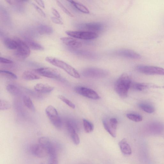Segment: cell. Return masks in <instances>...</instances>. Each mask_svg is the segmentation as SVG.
Masks as SVG:
<instances>
[{"label":"cell","instance_id":"obj_1","mask_svg":"<svg viewBox=\"0 0 164 164\" xmlns=\"http://www.w3.org/2000/svg\"><path fill=\"white\" fill-rule=\"evenodd\" d=\"M132 83L131 79L128 75L123 74L116 82L115 90L120 97L125 98L127 96Z\"/></svg>","mask_w":164,"mask_h":164},{"label":"cell","instance_id":"obj_2","mask_svg":"<svg viewBox=\"0 0 164 164\" xmlns=\"http://www.w3.org/2000/svg\"><path fill=\"white\" fill-rule=\"evenodd\" d=\"M45 59L47 62L63 70L73 77L76 78H80V76L78 71L65 62L52 57H47Z\"/></svg>","mask_w":164,"mask_h":164},{"label":"cell","instance_id":"obj_3","mask_svg":"<svg viewBox=\"0 0 164 164\" xmlns=\"http://www.w3.org/2000/svg\"><path fill=\"white\" fill-rule=\"evenodd\" d=\"M45 112L54 127L58 129L62 128V121L55 107L50 105L46 108Z\"/></svg>","mask_w":164,"mask_h":164},{"label":"cell","instance_id":"obj_4","mask_svg":"<svg viewBox=\"0 0 164 164\" xmlns=\"http://www.w3.org/2000/svg\"><path fill=\"white\" fill-rule=\"evenodd\" d=\"M82 74L86 77L93 78H103L106 77L108 72L106 70L95 67H89L84 69Z\"/></svg>","mask_w":164,"mask_h":164},{"label":"cell","instance_id":"obj_5","mask_svg":"<svg viewBox=\"0 0 164 164\" xmlns=\"http://www.w3.org/2000/svg\"><path fill=\"white\" fill-rule=\"evenodd\" d=\"M35 72L40 76L51 79H59L61 77L60 73L55 68L42 67L35 70Z\"/></svg>","mask_w":164,"mask_h":164},{"label":"cell","instance_id":"obj_6","mask_svg":"<svg viewBox=\"0 0 164 164\" xmlns=\"http://www.w3.org/2000/svg\"><path fill=\"white\" fill-rule=\"evenodd\" d=\"M18 43V47L15 52L16 56L19 58L25 59L30 55V49L26 43L19 38L15 37Z\"/></svg>","mask_w":164,"mask_h":164},{"label":"cell","instance_id":"obj_7","mask_svg":"<svg viewBox=\"0 0 164 164\" xmlns=\"http://www.w3.org/2000/svg\"><path fill=\"white\" fill-rule=\"evenodd\" d=\"M65 33L73 38L84 40L93 39L98 37L97 33L91 31H66Z\"/></svg>","mask_w":164,"mask_h":164},{"label":"cell","instance_id":"obj_8","mask_svg":"<svg viewBox=\"0 0 164 164\" xmlns=\"http://www.w3.org/2000/svg\"><path fill=\"white\" fill-rule=\"evenodd\" d=\"M136 69L140 72L147 75L164 76V69L162 68L144 65H138Z\"/></svg>","mask_w":164,"mask_h":164},{"label":"cell","instance_id":"obj_9","mask_svg":"<svg viewBox=\"0 0 164 164\" xmlns=\"http://www.w3.org/2000/svg\"><path fill=\"white\" fill-rule=\"evenodd\" d=\"M75 91L77 93L88 98L94 100L99 99L100 98L98 93L91 89L77 87L75 88Z\"/></svg>","mask_w":164,"mask_h":164},{"label":"cell","instance_id":"obj_10","mask_svg":"<svg viewBox=\"0 0 164 164\" xmlns=\"http://www.w3.org/2000/svg\"><path fill=\"white\" fill-rule=\"evenodd\" d=\"M115 55L133 59H139L141 56L138 53L131 50L121 49L114 52Z\"/></svg>","mask_w":164,"mask_h":164},{"label":"cell","instance_id":"obj_11","mask_svg":"<svg viewBox=\"0 0 164 164\" xmlns=\"http://www.w3.org/2000/svg\"><path fill=\"white\" fill-rule=\"evenodd\" d=\"M31 151L33 155L39 158H44L49 155L47 149L39 143L32 146Z\"/></svg>","mask_w":164,"mask_h":164},{"label":"cell","instance_id":"obj_12","mask_svg":"<svg viewBox=\"0 0 164 164\" xmlns=\"http://www.w3.org/2000/svg\"><path fill=\"white\" fill-rule=\"evenodd\" d=\"M62 42L72 49H76L82 46L81 43L77 39L73 38L63 37L60 38Z\"/></svg>","mask_w":164,"mask_h":164},{"label":"cell","instance_id":"obj_13","mask_svg":"<svg viewBox=\"0 0 164 164\" xmlns=\"http://www.w3.org/2000/svg\"><path fill=\"white\" fill-rule=\"evenodd\" d=\"M66 126L68 132L74 144L76 145H78L80 143V139L76 132V129L70 121H68L66 122Z\"/></svg>","mask_w":164,"mask_h":164},{"label":"cell","instance_id":"obj_14","mask_svg":"<svg viewBox=\"0 0 164 164\" xmlns=\"http://www.w3.org/2000/svg\"><path fill=\"white\" fill-rule=\"evenodd\" d=\"M34 89L35 91L39 93H48L53 91L54 88L48 84L39 83L34 87Z\"/></svg>","mask_w":164,"mask_h":164},{"label":"cell","instance_id":"obj_15","mask_svg":"<svg viewBox=\"0 0 164 164\" xmlns=\"http://www.w3.org/2000/svg\"><path fill=\"white\" fill-rule=\"evenodd\" d=\"M82 26L85 29L95 32V31H100L103 29L104 25L100 23L93 22L84 24Z\"/></svg>","mask_w":164,"mask_h":164},{"label":"cell","instance_id":"obj_16","mask_svg":"<svg viewBox=\"0 0 164 164\" xmlns=\"http://www.w3.org/2000/svg\"><path fill=\"white\" fill-rule=\"evenodd\" d=\"M131 87L134 90L140 91L147 88H160L158 86L153 84L140 83H132Z\"/></svg>","mask_w":164,"mask_h":164},{"label":"cell","instance_id":"obj_17","mask_svg":"<svg viewBox=\"0 0 164 164\" xmlns=\"http://www.w3.org/2000/svg\"><path fill=\"white\" fill-rule=\"evenodd\" d=\"M38 143L46 148L48 151L49 154L55 148L50 140L47 137H42L39 138L38 140Z\"/></svg>","mask_w":164,"mask_h":164},{"label":"cell","instance_id":"obj_18","mask_svg":"<svg viewBox=\"0 0 164 164\" xmlns=\"http://www.w3.org/2000/svg\"><path fill=\"white\" fill-rule=\"evenodd\" d=\"M119 145L121 151L123 154L126 155L132 154L131 148L125 139H123L120 141L119 142Z\"/></svg>","mask_w":164,"mask_h":164},{"label":"cell","instance_id":"obj_19","mask_svg":"<svg viewBox=\"0 0 164 164\" xmlns=\"http://www.w3.org/2000/svg\"><path fill=\"white\" fill-rule=\"evenodd\" d=\"M24 42L30 49L36 51H43L44 50V48L42 46L33 40L26 39Z\"/></svg>","mask_w":164,"mask_h":164},{"label":"cell","instance_id":"obj_20","mask_svg":"<svg viewBox=\"0 0 164 164\" xmlns=\"http://www.w3.org/2000/svg\"><path fill=\"white\" fill-rule=\"evenodd\" d=\"M5 46L7 48L10 50H16L18 47V43L14 38H6L4 41Z\"/></svg>","mask_w":164,"mask_h":164},{"label":"cell","instance_id":"obj_21","mask_svg":"<svg viewBox=\"0 0 164 164\" xmlns=\"http://www.w3.org/2000/svg\"><path fill=\"white\" fill-rule=\"evenodd\" d=\"M22 78L26 80H32L39 79L40 78L39 76L33 71L27 70L24 72L22 75Z\"/></svg>","mask_w":164,"mask_h":164},{"label":"cell","instance_id":"obj_22","mask_svg":"<svg viewBox=\"0 0 164 164\" xmlns=\"http://www.w3.org/2000/svg\"><path fill=\"white\" fill-rule=\"evenodd\" d=\"M39 33L41 35H50L54 32L52 27L47 25H41L38 28Z\"/></svg>","mask_w":164,"mask_h":164},{"label":"cell","instance_id":"obj_23","mask_svg":"<svg viewBox=\"0 0 164 164\" xmlns=\"http://www.w3.org/2000/svg\"><path fill=\"white\" fill-rule=\"evenodd\" d=\"M68 2L80 11L85 13H89L90 12L89 10L83 5L73 1H69Z\"/></svg>","mask_w":164,"mask_h":164},{"label":"cell","instance_id":"obj_24","mask_svg":"<svg viewBox=\"0 0 164 164\" xmlns=\"http://www.w3.org/2000/svg\"><path fill=\"white\" fill-rule=\"evenodd\" d=\"M103 125L106 131L114 138L116 137V130L114 129L109 124V121L104 120L103 121Z\"/></svg>","mask_w":164,"mask_h":164},{"label":"cell","instance_id":"obj_25","mask_svg":"<svg viewBox=\"0 0 164 164\" xmlns=\"http://www.w3.org/2000/svg\"><path fill=\"white\" fill-rule=\"evenodd\" d=\"M23 102L25 106L32 111H35V108L31 99L28 96H24L23 98Z\"/></svg>","mask_w":164,"mask_h":164},{"label":"cell","instance_id":"obj_26","mask_svg":"<svg viewBox=\"0 0 164 164\" xmlns=\"http://www.w3.org/2000/svg\"><path fill=\"white\" fill-rule=\"evenodd\" d=\"M139 106L142 110L148 114H152L155 111V109L151 105L146 103H140Z\"/></svg>","mask_w":164,"mask_h":164},{"label":"cell","instance_id":"obj_27","mask_svg":"<svg viewBox=\"0 0 164 164\" xmlns=\"http://www.w3.org/2000/svg\"><path fill=\"white\" fill-rule=\"evenodd\" d=\"M83 121L85 132L87 133L92 132L94 129V125L92 123L85 119H84Z\"/></svg>","mask_w":164,"mask_h":164},{"label":"cell","instance_id":"obj_28","mask_svg":"<svg viewBox=\"0 0 164 164\" xmlns=\"http://www.w3.org/2000/svg\"><path fill=\"white\" fill-rule=\"evenodd\" d=\"M72 49L73 52L80 56L91 58H94L95 57V54L90 52L76 50V49Z\"/></svg>","mask_w":164,"mask_h":164},{"label":"cell","instance_id":"obj_29","mask_svg":"<svg viewBox=\"0 0 164 164\" xmlns=\"http://www.w3.org/2000/svg\"><path fill=\"white\" fill-rule=\"evenodd\" d=\"M0 74L1 76L6 78L13 80H16L17 79V77L16 75L8 71L1 70L0 71Z\"/></svg>","mask_w":164,"mask_h":164},{"label":"cell","instance_id":"obj_30","mask_svg":"<svg viewBox=\"0 0 164 164\" xmlns=\"http://www.w3.org/2000/svg\"><path fill=\"white\" fill-rule=\"evenodd\" d=\"M50 158L47 164H58L56 150H54L49 155Z\"/></svg>","mask_w":164,"mask_h":164},{"label":"cell","instance_id":"obj_31","mask_svg":"<svg viewBox=\"0 0 164 164\" xmlns=\"http://www.w3.org/2000/svg\"><path fill=\"white\" fill-rule=\"evenodd\" d=\"M6 89L9 93L13 95H18L20 92L19 88L13 84H9L6 86Z\"/></svg>","mask_w":164,"mask_h":164},{"label":"cell","instance_id":"obj_32","mask_svg":"<svg viewBox=\"0 0 164 164\" xmlns=\"http://www.w3.org/2000/svg\"><path fill=\"white\" fill-rule=\"evenodd\" d=\"M127 117L133 121L139 122L143 120V118L140 115L134 114H129L127 115Z\"/></svg>","mask_w":164,"mask_h":164},{"label":"cell","instance_id":"obj_33","mask_svg":"<svg viewBox=\"0 0 164 164\" xmlns=\"http://www.w3.org/2000/svg\"><path fill=\"white\" fill-rule=\"evenodd\" d=\"M11 107L10 104L7 101L1 99L0 100V109L2 110H8Z\"/></svg>","mask_w":164,"mask_h":164},{"label":"cell","instance_id":"obj_34","mask_svg":"<svg viewBox=\"0 0 164 164\" xmlns=\"http://www.w3.org/2000/svg\"><path fill=\"white\" fill-rule=\"evenodd\" d=\"M58 97L59 99L65 102L66 104L71 108L74 109L76 107V106H75V105L73 102L63 96V95H58Z\"/></svg>","mask_w":164,"mask_h":164},{"label":"cell","instance_id":"obj_35","mask_svg":"<svg viewBox=\"0 0 164 164\" xmlns=\"http://www.w3.org/2000/svg\"><path fill=\"white\" fill-rule=\"evenodd\" d=\"M57 3L58 6L59 7L60 9L66 13V14L70 17H73V15L69 10H68L59 1H56Z\"/></svg>","mask_w":164,"mask_h":164},{"label":"cell","instance_id":"obj_36","mask_svg":"<svg viewBox=\"0 0 164 164\" xmlns=\"http://www.w3.org/2000/svg\"><path fill=\"white\" fill-rule=\"evenodd\" d=\"M109 121L111 126L114 129H117L118 123L117 119L115 118H111Z\"/></svg>","mask_w":164,"mask_h":164},{"label":"cell","instance_id":"obj_37","mask_svg":"<svg viewBox=\"0 0 164 164\" xmlns=\"http://www.w3.org/2000/svg\"><path fill=\"white\" fill-rule=\"evenodd\" d=\"M32 5L34 8L35 9L40 15L44 17H46V15L45 13L42 9L39 8L38 6L35 4L33 3H32Z\"/></svg>","mask_w":164,"mask_h":164},{"label":"cell","instance_id":"obj_38","mask_svg":"<svg viewBox=\"0 0 164 164\" xmlns=\"http://www.w3.org/2000/svg\"><path fill=\"white\" fill-rule=\"evenodd\" d=\"M52 22L55 24L62 25L63 24V22L61 18H59L55 17H52L51 18Z\"/></svg>","mask_w":164,"mask_h":164},{"label":"cell","instance_id":"obj_39","mask_svg":"<svg viewBox=\"0 0 164 164\" xmlns=\"http://www.w3.org/2000/svg\"><path fill=\"white\" fill-rule=\"evenodd\" d=\"M0 62L2 63L6 64H10L13 63V61L12 60L1 57L0 58Z\"/></svg>","mask_w":164,"mask_h":164},{"label":"cell","instance_id":"obj_40","mask_svg":"<svg viewBox=\"0 0 164 164\" xmlns=\"http://www.w3.org/2000/svg\"><path fill=\"white\" fill-rule=\"evenodd\" d=\"M52 14L54 17L61 18V16L58 12L55 9L52 8Z\"/></svg>","mask_w":164,"mask_h":164},{"label":"cell","instance_id":"obj_41","mask_svg":"<svg viewBox=\"0 0 164 164\" xmlns=\"http://www.w3.org/2000/svg\"><path fill=\"white\" fill-rule=\"evenodd\" d=\"M35 2L39 5L41 7L43 8H45V4L42 1H36Z\"/></svg>","mask_w":164,"mask_h":164},{"label":"cell","instance_id":"obj_42","mask_svg":"<svg viewBox=\"0 0 164 164\" xmlns=\"http://www.w3.org/2000/svg\"><path fill=\"white\" fill-rule=\"evenodd\" d=\"M6 2L8 3L10 5H12L13 4V1H6Z\"/></svg>","mask_w":164,"mask_h":164},{"label":"cell","instance_id":"obj_43","mask_svg":"<svg viewBox=\"0 0 164 164\" xmlns=\"http://www.w3.org/2000/svg\"><path fill=\"white\" fill-rule=\"evenodd\" d=\"M40 164H45L44 163H41Z\"/></svg>","mask_w":164,"mask_h":164}]
</instances>
